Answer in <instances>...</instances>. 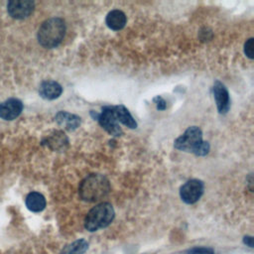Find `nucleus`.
<instances>
[{
  "label": "nucleus",
  "instance_id": "obj_13",
  "mask_svg": "<svg viewBox=\"0 0 254 254\" xmlns=\"http://www.w3.org/2000/svg\"><path fill=\"white\" fill-rule=\"evenodd\" d=\"M112 108L114 116L118 122H121L130 129H135L137 127L135 119L132 117V115L124 105H115L112 106Z\"/></svg>",
  "mask_w": 254,
  "mask_h": 254
},
{
  "label": "nucleus",
  "instance_id": "obj_14",
  "mask_svg": "<svg viewBox=\"0 0 254 254\" xmlns=\"http://www.w3.org/2000/svg\"><path fill=\"white\" fill-rule=\"evenodd\" d=\"M25 202L27 208L33 212H40L44 210V208L46 207L45 196L38 191L30 192L27 195Z\"/></svg>",
  "mask_w": 254,
  "mask_h": 254
},
{
  "label": "nucleus",
  "instance_id": "obj_5",
  "mask_svg": "<svg viewBox=\"0 0 254 254\" xmlns=\"http://www.w3.org/2000/svg\"><path fill=\"white\" fill-rule=\"evenodd\" d=\"M90 115L94 120H97L100 126L110 135L120 136L122 134V129L114 116L112 106H103L101 113H97L91 110Z\"/></svg>",
  "mask_w": 254,
  "mask_h": 254
},
{
  "label": "nucleus",
  "instance_id": "obj_11",
  "mask_svg": "<svg viewBox=\"0 0 254 254\" xmlns=\"http://www.w3.org/2000/svg\"><path fill=\"white\" fill-rule=\"evenodd\" d=\"M56 121L67 131H73L80 125V117L65 111H60L56 115Z\"/></svg>",
  "mask_w": 254,
  "mask_h": 254
},
{
  "label": "nucleus",
  "instance_id": "obj_20",
  "mask_svg": "<svg viewBox=\"0 0 254 254\" xmlns=\"http://www.w3.org/2000/svg\"><path fill=\"white\" fill-rule=\"evenodd\" d=\"M243 243L246 244L247 246H249L250 248H252V247H253V237L250 236V235L244 236V238H243Z\"/></svg>",
  "mask_w": 254,
  "mask_h": 254
},
{
  "label": "nucleus",
  "instance_id": "obj_2",
  "mask_svg": "<svg viewBox=\"0 0 254 254\" xmlns=\"http://www.w3.org/2000/svg\"><path fill=\"white\" fill-rule=\"evenodd\" d=\"M174 147L181 151L191 152L195 156H205L210 149L209 143L202 140L201 130L197 126L189 127L175 140Z\"/></svg>",
  "mask_w": 254,
  "mask_h": 254
},
{
  "label": "nucleus",
  "instance_id": "obj_17",
  "mask_svg": "<svg viewBox=\"0 0 254 254\" xmlns=\"http://www.w3.org/2000/svg\"><path fill=\"white\" fill-rule=\"evenodd\" d=\"M188 254H214V250L209 247H193L188 251Z\"/></svg>",
  "mask_w": 254,
  "mask_h": 254
},
{
  "label": "nucleus",
  "instance_id": "obj_8",
  "mask_svg": "<svg viewBox=\"0 0 254 254\" xmlns=\"http://www.w3.org/2000/svg\"><path fill=\"white\" fill-rule=\"evenodd\" d=\"M212 90L218 112L220 114H226L230 108V98L227 88L222 82H220L219 80H215Z\"/></svg>",
  "mask_w": 254,
  "mask_h": 254
},
{
  "label": "nucleus",
  "instance_id": "obj_15",
  "mask_svg": "<svg viewBox=\"0 0 254 254\" xmlns=\"http://www.w3.org/2000/svg\"><path fill=\"white\" fill-rule=\"evenodd\" d=\"M51 148L57 151H64L68 146V139L62 131H55L48 139Z\"/></svg>",
  "mask_w": 254,
  "mask_h": 254
},
{
  "label": "nucleus",
  "instance_id": "obj_9",
  "mask_svg": "<svg viewBox=\"0 0 254 254\" xmlns=\"http://www.w3.org/2000/svg\"><path fill=\"white\" fill-rule=\"evenodd\" d=\"M23 104L19 99L10 98L0 103V117L5 120H13L20 115Z\"/></svg>",
  "mask_w": 254,
  "mask_h": 254
},
{
  "label": "nucleus",
  "instance_id": "obj_1",
  "mask_svg": "<svg viewBox=\"0 0 254 254\" xmlns=\"http://www.w3.org/2000/svg\"><path fill=\"white\" fill-rule=\"evenodd\" d=\"M110 183L108 179L100 174H90L85 177L78 187V194L84 201H98L108 194Z\"/></svg>",
  "mask_w": 254,
  "mask_h": 254
},
{
  "label": "nucleus",
  "instance_id": "obj_7",
  "mask_svg": "<svg viewBox=\"0 0 254 254\" xmlns=\"http://www.w3.org/2000/svg\"><path fill=\"white\" fill-rule=\"evenodd\" d=\"M35 3L29 0H13L8 3L9 14L15 19H24L29 17L34 11Z\"/></svg>",
  "mask_w": 254,
  "mask_h": 254
},
{
  "label": "nucleus",
  "instance_id": "obj_12",
  "mask_svg": "<svg viewBox=\"0 0 254 254\" xmlns=\"http://www.w3.org/2000/svg\"><path fill=\"white\" fill-rule=\"evenodd\" d=\"M126 21H127L126 15L122 11L117 10V9L110 11L107 14L106 19H105V22H106V25L108 26V28H110L111 30H114V31H119V30L123 29L126 24Z\"/></svg>",
  "mask_w": 254,
  "mask_h": 254
},
{
  "label": "nucleus",
  "instance_id": "obj_10",
  "mask_svg": "<svg viewBox=\"0 0 254 254\" xmlns=\"http://www.w3.org/2000/svg\"><path fill=\"white\" fill-rule=\"evenodd\" d=\"M63 92L62 85L55 80H45L41 83L39 88L40 95L48 100L58 98Z\"/></svg>",
  "mask_w": 254,
  "mask_h": 254
},
{
  "label": "nucleus",
  "instance_id": "obj_19",
  "mask_svg": "<svg viewBox=\"0 0 254 254\" xmlns=\"http://www.w3.org/2000/svg\"><path fill=\"white\" fill-rule=\"evenodd\" d=\"M154 102L156 103V107L158 110H165L166 107H167V104H166V101L165 99L162 97V96H156L154 98Z\"/></svg>",
  "mask_w": 254,
  "mask_h": 254
},
{
  "label": "nucleus",
  "instance_id": "obj_16",
  "mask_svg": "<svg viewBox=\"0 0 254 254\" xmlns=\"http://www.w3.org/2000/svg\"><path fill=\"white\" fill-rule=\"evenodd\" d=\"M88 249V242L85 239H78L66 245L60 254H83Z\"/></svg>",
  "mask_w": 254,
  "mask_h": 254
},
{
  "label": "nucleus",
  "instance_id": "obj_18",
  "mask_svg": "<svg viewBox=\"0 0 254 254\" xmlns=\"http://www.w3.org/2000/svg\"><path fill=\"white\" fill-rule=\"evenodd\" d=\"M244 53L249 59H253V38H250L245 42Z\"/></svg>",
  "mask_w": 254,
  "mask_h": 254
},
{
  "label": "nucleus",
  "instance_id": "obj_3",
  "mask_svg": "<svg viewBox=\"0 0 254 254\" xmlns=\"http://www.w3.org/2000/svg\"><path fill=\"white\" fill-rule=\"evenodd\" d=\"M64 34V21L58 17L50 18L41 25L38 31V41L45 48H56L62 43Z\"/></svg>",
  "mask_w": 254,
  "mask_h": 254
},
{
  "label": "nucleus",
  "instance_id": "obj_6",
  "mask_svg": "<svg viewBox=\"0 0 254 254\" xmlns=\"http://www.w3.org/2000/svg\"><path fill=\"white\" fill-rule=\"evenodd\" d=\"M203 190L204 185L200 180L191 179L181 187L180 196L184 202L188 204H192L201 197Z\"/></svg>",
  "mask_w": 254,
  "mask_h": 254
},
{
  "label": "nucleus",
  "instance_id": "obj_4",
  "mask_svg": "<svg viewBox=\"0 0 254 254\" xmlns=\"http://www.w3.org/2000/svg\"><path fill=\"white\" fill-rule=\"evenodd\" d=\"M114 208L109 202H101L92 207L84 218V227L90 232L108 226L113 218Z\"/></svg>",
  "mask_w": 254,
  "mask_h": 254
}]
</instances>
